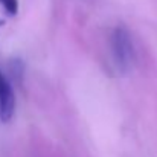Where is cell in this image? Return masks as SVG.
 <instances>
[{
  "instance_id": "1",
  "label": "cell",
  "mask_w": 157,
  "mask_h": 157,
  "mask_svg": "<svg viewBox=\"0 0 157 157\" xmlns=\"http://www.w3.org/2000/svg\"><path fill=\"white\" fill-rule=\"evenodd\" d=\"M110 51L111 59L119 73H127L134 66L136 51L130 32L124 26H116L110 35Z\"/></svg>"
},
{
  "instance_id": "2",
  "label": "cell",
  "mask_w": 157,
  "mask_h": 157,
  "mask_svg": "<svg viewBox=\"0 0 157 157\" xmlns=\"http://www.w3.org/2000/svg\"><path fill=\"white\" fill-rule=\"evenodd\" d=\"M3 25L5 21L0 20V26ZM14 110H15V95L12 86L8 81V78L0 72V121L2 122L11 121V117L14 116Z\"/></svg>"
},
{
  "instance_id": "3",
  "label": "cell",
  "mask_w": 157,
  "mask_h": 157,
  "mask_svg": "<svg viewBox=\"0 0 157 157\" xmlns=\"http://www.w3.org/2000/svg\"><path fill=\"white\" fill-rule=\"evenodd\" d=\"M0 5L5 9V12L11 17H14L18 12V0H0Z\"/></svg>"
}]
</instances>
